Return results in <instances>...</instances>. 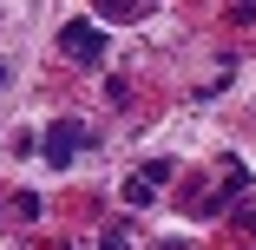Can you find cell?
<instances>
[{"label": "cell", "mask_w": 256, "mask_h": 250, "mask_svg": "<svg viewBox=\"0 0 256 250\" xmlns=\"http://www.w3.org/2000/svg\"><path fill=\"white\" fill-rule=\"evenodd\" d=\"M98 250H132V224H112L106 237H98Z\"/></svg>", "instance_id": "cell-4"}, {"label": "cell", "mask_w": 256, "mask_h": 250, "mask_svg": "<svg viewBox=\"0 0 256 250\" xmlns=\"http://www.w3.org/2000/svg\"><path fill=\"white\" fill-rule=\"evenodd\" d=\"M151 191H158V184H151L144 171H138V178H125V204H132V211H138V204H151Z\"/></svg>", "instance_id": "cell-3"}, {"label": "cell", "mask_w": 256, "mask_h": 250, "mask_svg": "<svg viewBox=\"0 0 256 250\" xmlns=\"http://www.w3.org/2000/svg\"><path fill=\"white\" fill-rule=\"evenodd\" d=\"M0 79H7V73H0Z\"/></svg>", "instance_id": "cell-5"}, {"label": "cell", "mask_w": 256, "mask_h": 250, "mask_svg": "<svg viewBox=\"0 0 256 250\" xmlns=\"http://www.w3.org/2000/svg\"><path fill=\"white\" fill-rule=\"evenodd\" d=\"M60 53H66L72 66H98V60H106V27L66 20V27H60Z\"/></svg>", "instance_id": "cell-1"}, {"label": "cell", "mask_w": 256, "mask_h": 250, "mask_svg": "<svg viewBox=\"0 0 256 250\" xmlns=\"http://www.w3.org/2000/svg\"><path fill=\"white\" fill-rule=\"evenodd\" d=\"M92 132L79 125V119H60V125H46V138H40V152H46V165H72V152L86 145Z\"/></svg>", "instance_id": "cell-2"}]
</instances>
